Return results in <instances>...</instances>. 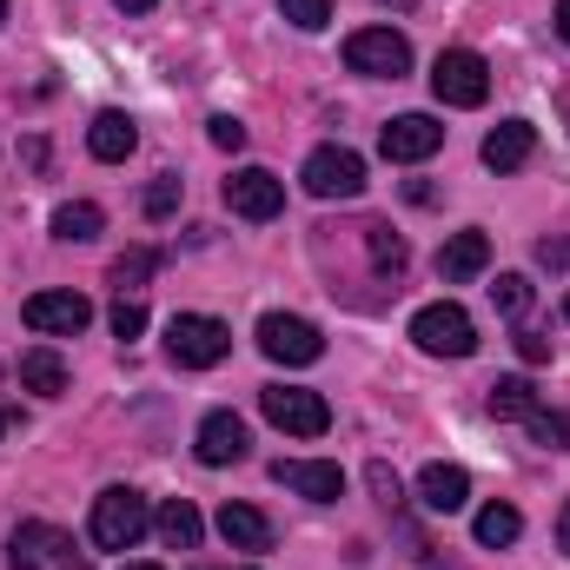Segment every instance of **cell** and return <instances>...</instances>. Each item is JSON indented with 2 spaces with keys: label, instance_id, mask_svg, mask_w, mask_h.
<instances>
[{
  "label": "cell",
  "instance_id": "cell-1",
  "mask_svg": "<svg viewBox=\"0 0 570 570\" xmlns=\"http://www.w3.org/2000/svg\"><path fill=\"white\" fill-rule=\"evenodd\" d=\"M146 524H153V511H146V498L134 484H107L100 498H94V524H87V538L100 544V551H134L146 538Z\"/></svg>",
  "mask_w": 570,
  "mask_h": 570
},
{
  "label": "cell",
  "instance_id": "cell-2",
  "mask_svg": "<svg viewBox=\"0 0 570 570\" xmlns=\"http://www.w3.org/2000/svg\"><path fill=\"white\" fill-rule=\"evenodd\" d=\"M412 338H419V352H431V358H471V352H478V325H471V312L451 305V298L412 312Z\"/></svg>",
  "mask_w": 570,
  "mask_h": 570
},
{
  "label": "cell",
  "instance_id": "cell-3",
  "mask_svg": "<svg viewBox=\"0 0 570 570\" xmlns=\"http://www.w3.org/2000/svg\"><path fill=\"white\" fill-rule=\"evenodd\" d=\"M345 67L365 73V80H405L412 73V40L392 33V27H358L345 40Z\"/></svg>",
  "mask_w": 570,
  "mask_h": 570
},
{
  "label": "cell",
  "instance_id": "cell-4",
  "mask_svg": "<svg viewBox=\"0 0 570 570\" xmlns=\"http://www.w3.org/2000/svg\"><path fill=\"white\" fill-rule=\"evenodd\" d=\"M298 179H305L312 199H358L365 193V159L352 146H312L305 166H298Z\"/></svg>",
  "mask_w": 570,
  "mask_h": 570
},
{
  "label": "cell",
  "instance_id": "cell-5",
  "mask_svg": "<svg viewBox=\"0 0 570 570\" xmlns=\"http://www.w3.org/2000/svg\"><path fill=\"white\" fill-rule=\"evenodd\" d=\"M166 352H173V365L206 372V365H219V358L233 352V332H226L219 318H206V312H179V318L166 325Z\"/></svg>",
  "mask_w": 570,
  "mask_h": 570
},
{
  "label": "cell",
  "instance_id": "cell-6",
  "mask_svg": "<svg viewBox=\"0 0 570 570\" xmlns=\"http://www.w3.org/2000/svg\"><path fill=\"white\" fill-rule=\"evenodd\" d=\"M431 94H438L444 107H484V94H491V67H484V53H471V47H444L438 67H431Z\"/></svg>",
  "mask_w": 570,
  "mask_h": 570
},
{
  "label": "cell",
  "instance_id": "cell-7",
  "mask_svg": "<svg viewBox=\"0 0 570 570\" xmlns=\"http://www.w3.org/2000/svg\"><path fill=\"white\" fill-rule=\"evenodd\" d=\"M7 570H87V558H73V538L60 524H13Z\"/></svg>",
  "mask_w": 570,
  "mask_h": 570
},
{
  "label": "cell",
  "instance_id": "cell-8",
  "mask_svg": "<svg viewBox=\"0 0 570 570\" xmlns=\"http://www.w3.org/2000/svg\"><path fill=\"white\" fill-rule=\"evenodd\" d=\"M259 352H266L273 365H318V358H325V338H318V325L298 318V312H266V318H259Z\"/></svg>",
  "mask_w": 570,
  "mask_h": 570
},
{
  "label": "cell",
  "instance_id": "cell-9",
  "mask_svg": "<svg viewBox=\"0 0 570 570\" xmlns=\"http://www.w3.org/2000/svg\"><path fill=\"white\" fill-rule=\"evenodd\" d=\"M259 412H266L285 438H318V431L332 425V405H325L318 392H298V385H266V392H259Z\"/></svg>",
  "mask_w": 570,
  "mask_h": 570
},
{
  "label": "cell",
  "instance_id": "cell-10",
  "mask_svg": "<svg viewBox=\"0 0 570 570\" xmlns=\"http://www.w3.org/2000/svg\"><path fill=\"white\" fill-rule=\"evenodd\" d=\"M20 318H27L40 338H73V332L94 325V305H87L80 292H33V298L20 305Z\"/></svg>",
  "mask_w": 570,
  "mask_h": 570
},
{
  "label": "cell",
  "instance_id": "cell-11",
  "mask_svg": "<svg viewBox=\"0 0 570 570\" xmlns=\"http://www.w3.org/2000/svg\"><path fill=\"white\" fill-rule=\"evenodd\" d=\"M226 206H233L239 219L266 226V219H279V213H285V186L266 173V166H239V173L226 179Z\"/></svg>",
  "mask_w": 570,
  "mask_h": 570
},
{
  "label": "cell",
  "instance_id": "cell-12",
  "mask_svg": "<svg viewBox=\"0 0 570 570\" xmlns=\"http://www.w3.org/2000/svg\"><path fill=\"white\" fill-rule=\"evenodd\" d=\"M444 146V127L431 120V114H399L385 134H379V153L392 159V166H419V159H431Z\"/></svg>",
  "mask_w": 570,
  "mask_h": 570
},
{
  "label": "cell",
  "instance_id": "cell-13",
  "mask_svg": "<svg viewBox=\"0 0 570 570\" xmlns=\"http://www.w3.org/2000/svg\"><path fill=\"white\" fill-rule=\"evenodd\" d=\"M273 478H279L285 491L312 498V504L345 498V471H338V464H325V458H279V464H273Z\"/></svg>",
  "mask_w": 570,
  "mask_h": 570
},
{
  "label": "cell",
  "instance_id": "cell-14",
  "mask_svg": "<svg viewBox=\"0 0 570 570\" xmlns=\"http://www.w3.org/2000/svg\"><path fill=\"white\" fill-rule=\"evenodd\" d=\"M484 266H491V239H484L478 226H464V233H451V239L438 246V279H444V285L478 279Z\"/></svg>",
  "mask_w": 570,
  "mask_h": 570
},
{
  "label": "cell",
  "instance_id": "cell-15",
  "mask_svg": "<svg viewBox=\"0 0 570 570\" xmlns=\"http://www.w3.org/2000/svg\"><path fill=\"white\" fill-rule=\"evenodd\" d=\"M419 504H425L431 518L464 511V504H471V478H464V464H425V471H419Z\"/></svg>",
  "mask_w": 570,
  "mask_h": 570
},
{
  "label": "cell",
  "instance_id": "cell-16",
  "mask_svg": "<svg viewBox=\"0 0 570 570\" xmlns=\"http://www.w3.org/2000/svg\"><path fill=\"white\" fill-rule=\"evenodd\" d=\"M478 153H484V166H491V173H518V166L538 153V127H531V120H498V127L484 134Z\"/></svg>",
  "mask_w": 570,
  "mask_h": 570
},
{
  "label": "cell",
  "instance_id": "cell-17",
  "mask_svg": "<svg viewBox=\"0 0 570 570\" xmlns=\"http://www.w3.org/2000/svg\"><path fill=\"white\" fill-rule=\"evenodd\" d=\"M193 451H199V464H239V458H246V425H239L233 412H206Z\"/></svg>",
  "mask_w": 570,
  "mask_h": 570
},
{
  "label": "cell",
  "instance_id": "cell-18",
  "mask_svg": "<svg viewBox=\"0 0 570 570\" xmlns=\"http://www.w3.org/2000/svg\"><path fill=\"white\" fill-rule=\"evenodd\" d=\"M153 531H159L166 551H199V538H206V524H199V511H193L186 498H166V504L153 511Z\"/></svg>",
  "mask_w": 570,
  "mask_h": 570
},
{
  "label": "cell",
  "instance_id": "cell-19",
  "mask_svg": "<svg viewBox=\"0 0 570 570\" xmlns=\"http://www.w3.org/2000/svg\"><path fill=\"white\" fill-rule=\"evenodd\" d=\"M219 538H226L233 551H273V524H266V511H253V504H219Z\"/></svg>",
  "mask_w": 570,
  "mask_h": 570
},
{
  "label": "cell",
  "instance_id": "cell-20",
  "mask_svg": "<svg viewBox=\"0 0 570 570\" xmlns=\"http://www.w3.org/2000/svg\"><path fill=\"white\" fill-rule=\"evenodd\" d=\"M20 385H27L33 399H60V392H67V358H60L53 345L20 352Z\"/></svg>",
  "mask_w": 570,
  "mask_h": 570
},
{
  "label": "cell",
  "instance_id": "cell-21",
  "mask_svg": "<svg viewBox=\"0 0 570 570\" xmlns=\"http://www.w3.org/2000/svg\"><path fill=\"white\" fill-rule=\"evenodd\" d=\"M134 146H140V127H134L127 114H100V120L87 127V153H94V159H107V166H120Z\"/></svg>",
  "mask_w": 570,
  "mask_h": 570
},
{
  "label": "cell",
  "instance_id": "cell-22",
  "mask_svg": "<svg viewBox=\"0 0 570 570\" xmlns=\"http://www.w3.org/2000/svg\"><path fill=\"white\" fill-rule=\"evenodd\" d=\"M100 226H107V213H100L94 199H67V206L53 213V239H67V246H87V239H100Z\"/></svg>",
  "mask_w": 570,
  "mask_h": 570
},
{
  "label": "cell",
  "instance_id": "cell-23",
  "mask_svg": "<svg viewBox=\"0 0 570 570\" xmlns=\"http://www.w3.org/2000/svg\"><path fill=\"white\" fill-rule=\"evenodd\" d=\"M484 405H491V419H531V412H538V385H531L524 372H511V379H498V385L484 392Z\"/></svg>",
  "mask_w": 570,
  "mask_h": 570
},
{
  "label": "cell",
  "instance_id": "cell-24",
  "mask_svg": "<svg viewBox=\"0 0 570 570\" xmlns=\"http://www.w3.org/2000/svg\"><path fill=\"white\" fill-rule=\"evenodd\" d=\"M471 531H478V544H484V551H504V544H518V531H524V518H518L511 504H484Z\"/></svg>",
  "mask_w": 570,
  "mask_h": 570
},
{
  "label": "cell",
  "instance_id": "cell-25",
  "mask_svg": "<svg viewBox=\"0 0 570 570\" xmlns=\"http://www.w3.org/2000/svg\"><path fill=\"white\" fill-rule=\"evenodd\" d=\"M365 246H372V266H379L385 279L392 285L405 279V259H412V253H405V239H399L392 226H365Z\"/></svg>",
  "mask_w": 570,
  "mask_h": 570
},
{
  "label": "cell",
  "instance_id": "cell-26",
  "mask_svg": "<svg viewBox=\"0 0 570 570\" xmlns=\"http://www.w3.org/2000/svg\"><path fill=\"white\" fill-rule=\"evenodd\" d=\"M153 266H159V253H153V246H134V253H120V259H114V273H107V279L120 285V298H127L134 285L153 279Z\"/></svg>",
  "mask_w": 570,
  "mask_h": 570
},
{
  "label": "cell",
  "instance_id": "cell-27",
  "mask_svg": "<svg viewBox=\"0 0 570 570\" xmlns=\"http://www.w3.org/2000/svg\"><path fill=\"white\" fill-rule=\"evenodd\" d=\"M491 305H498L504 318H524V312H531V279H524V273H498V285H491Z\"/></svg>",
  "mask_w": 570,
  "mask_h": 570
},
{
  "label": "cell",
  "instance_id": "cell-28",
  "mask_svg": "<svg viewBox=\"0 0 570 570\" xmlns=\"http://www.w3.org/2000/svg\"><path fill=\"white\" fill-rule=\"evenodd\" d=\"M524 425H531V444H544V451H570V412H544V405H538Z\"/></svg>",
  "mask_w": 570,
  "mask_h": 570
},
{
  "label": "cell",
  "instance_id": "cell-29",
  "mask_svg": "<svg viewBox=\"0 0 570 570\" xmlns=\"http://www.w3.org/2000/svg\"><path fill=\"white\" fill-rule=\"evenodd\" d=\"M179 193H186L179 173H159V179L146 186V219H173V213H179Z\"/></svg>",
  "mask_w": 570,
  "mask_h": 570
},
{
  "label": "cell",
  "instance_id": "cell-30",
  "mask_svg": "<svg viewBox=\"0 0 570 570\" xmlns=\"http://www.w3.org/2000/svg\"><path fill=\"white\" fill-rule=\"evenodd\" d=\"M279 13L298 27V33H318L332 20V0H279Z\"/></svg>",
  "mask_w": 570,
  "mask_h": 570
},
{
  "label": "cell",
  "instance_id": "cell-31",
  "mask_svg": "<svg viewBox=\"0 0 570 570\" xmlns=\"http://www.w3.org/2000/svg\"><path fill=\"white\" fill-rule=\"evenodd\" d=\"M365 484H372V498H379L385 511H399V504H405V484H399V471H392V464H365Z\"/></svg>",
  "mask_w": 570,
  "mask_h": 570
},
{
  "label": "cell",
  "instance_id": "cell-32",
  "mask_svg": "<svg viewBox=\"0 0 570 570\" xmlns=\"http://www.w3.org/2000/svg\"><path fill=\"white\" fill-rule=\"evenodd\" d=\"M146 332V305L140 298H120V305H114V338H140Z\"/></svg>",
  "mask_w": 570,
  "mask_h": 570
},
{
  "label": "cell",
  "instance_id": "cell-33",
  "mask_svg": "<svg viewBox=\"0 0 570 570\" xmlns=\"http://www.w3.org/2000/svg\"><path fill=\"white\" fill-rule=\"evenodd\" d=\"M206 134H213V146H226V153H239V146H246V127H239L233 114H213V120H206Z\"/></svg>",
  "mask_w": 570,
  "mask_h": 570
},
{
  "label": "cell",
  "instance_id": "cell-34",
  "mask_svg": "<svg viewBox=\"0 0 570 570\" xmlns=\"http://www.w3.org/2000/svg\"><path fill=\"white\" fill-rule=\"evenodd\" d=\"M518 352H524V365H544V358H551V345H544L538 332H518Z\"/></svg>",
  "mask_w": 570,
  "mask_h": 570
},
{
  "label": "cell",
  "instance_id": "cell-35",
  "mask_svg": "<svg viewBox=\"0 0 570 570\" xmlns=\"http://www.w3.org/2000/svg\"><path fill=\"white\" fill-rule=\"evenodd\" d=\"M538 259H544V266H564L570 246H564V239H544V246H538Z\"/></svg>",
  "mask_w": 570,
  "mask_h": 570
},
{
  "label": "cell",
  "instance_id": "cell-36",
  "mask_svg": "<svg viewBox=\"0 0 570 570\" xmlns=\"http://www.w3.org/2000/svg\"><path fill=\"white\" fill-rule=\"evenodd\" d=\"M558 544H564V558H570V504L558 511Z\"/></svg>",
  "mask_w": 570,
  "mask_h": 570
},
{
  "label": "cell",
  "instance_id": "cell-37",
  "mask_svg": "<svg viewBox=\"0 0 570 570\" xmlns=\"http://www.w3.org/2000/svg\"><path fill=\"white\" fill-rule=\"evenodd\" d=\"M558 33H564V47H570V0H558Z\"/></svg>",
  "mask_w": 570,
  "mask_h": 570
},
{
  "label": "cell",
  "instance_id": "cell-38",
  "mask_svg": "<svg viewBox=\"0 0 570 570\" xmlns=\"http://www.w3.org/2000/svg\"><path fill=\"white\" fill-rule=\"evenodd\" d=\"M146 7H159V0H120V13H146Z\"/></svg>",
  "mask_w": 570,
  "mask_h": 570
},
{
  "label": "cell",
  "instance_id": "cell-39",
  "mask_svg": "<svg viewBox=\"0 0 570 570\" xmlns=\"http://www.w3.org/2000/svg\"><path fill=\"white\" fill-rule=\"evenodd\" d=\"M20 425V412H7V405H0V431H13Z\"/></svg>",
  "mask_w": 570,
  "mask_h": 570
},
{
  "label": "cell",
  "instance_id": "cell-40",
  "mask_svg": "<svg viewBox=\"0 0 570 570\" xmlns=\"http://www.w3.org/2000/svg\"><path fill=\"white\" fill-rule=\"evenodd\" d=\"M379 7H399V13H412V7H419V0H379Z\"/></svg>",
  "mask_w": 570,
  "mask_h": 570
},
{
  "label": "cell",
  "instance_id": "cell-41",
  "mask_svg": "<svg viewBox=\"0 0 570 570\" xmlns=\"http://www.w3.org/2000/svg\"><path fill=\"white\" fill-rule=\"evenodd\" d=\"M120 570H159V564H120Z\"/></svg>",
  "mask_w": 570,
  "mask_h": 570
},
{
  "label": "cell",
  "instance_id": "cell-42",
  "mask_svg": "<svg viewBox=\"0 0 570 570\" xmlns=\"http://www.w3.org/2000/svg\"><path fill=\"white\" fill-rule=\"evenodd\" d=\"M0 27H7V0H0Z\"/></svg>",
  "mask_w": 570,
  "mask_h": 570
},
{
  "label": "cell",
  "instance_id": "cell-43",
  "mask_svg": "<svg viewBox=\"0 0 570 570\" xmlns=\"http://www.w3.org/2000/svg\"><path fill=\"white\" fill-rule=\"evenodd\" d=\"M564 312H570V305H564Z\"/></svg>",
  "mask_w": 570,
  "mask_h": 570
}]
</instances>
